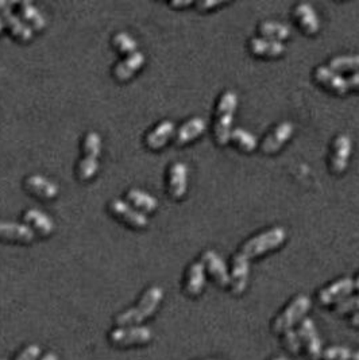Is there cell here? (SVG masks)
Masks as SVG:
<instances>
[{
	"label": "cell",
	"mask_w": 359,
	"mask_h": 360,
	"mask_svg": "<svg viewBox=\"0 0 359 360\" xmlns=\"http://www.w3.org/2000/svg\"><path fill=\"white\" fill-rule=\"evenodd\" d=\"M259 33L269 40L280 41L289 37V27L286 24L276 22V21H265L263 24H259Z\"/></svg>",
	"instance_id": "4316f807"
},
{
	"label": "cell",
	"mask_w": 359,
	"mask_h": 360,
	"mask_svg": "<svg viewBox=\"0 0 359 360\" xmlns=\"http://www.w3.org/2000/svg\"><path fill=\"white\" fill-rule=\"evenodd\" d=\"M359 311V294L354 297H347L343 298L342 301L338 302V305L335 307V313L339 316L347 314V313Z\"/></svg>",
	"instance_id": "e575fe53"
},
{
	"label": "cell",
	"mask_w": 359,
	"mask_h": 360,
	"mask_svg": "<svg viewBox=\"0 0 359 360\" xmlns=\"http://www.w3.org/2000/svg\"><path fill=\"white\" fill-rule=\"evenodd\" d=\"M330 69H333L335 72L359 71V54L335 57L330 61Z\"/></svg>",
	"instance_id": "4dcf8cb0"
},
{
	"label": "cell",
	"mask_w": 359,
	"mask_h": 360,
	"mask_svg": "<svg viewBox=\"0 0 359 360\" xmlns=\"http://www.w3.org/2000/svg\"><path fill=\"white\" fill-rule=\"evenodd\" d=\"M175 132V123L170 120H164L158 123L153 130L146 135L145 142L152 150H158L168 144L170 137Z\"/></svg>",
	"instance_id": "d6986e66"
},
{
	"label": "cell",
	"mask_w": 359,
	"mask_h": 360,
	"mask_svg": "<svg viewBox=\"0 0 359 360\" xmlns=\"http://www.w3.org/2000/svg\"><path fill=\"white\" fill-rule=\"evenodd\" d=\"M35 238V232L26 224L15 221H0V240L11 243H31Z\"/></svg>",
	"instance_id": "9c48e42d"
},
{
	"label": "cell",
	"mask_w": 359,
	"mask_h": 360,
	"mask_svg": "<svg viewBox=\"0 0 359 360\" xmlns=\"http://www.w3.org/2000/svg\"><path fill=\"white\" fill-rule=\"evenodd\" d=\"M282 343H283V345L286 347V350H288L290 354H293V355H299V354H300L301 341H300V337H299V335H297L295 331L288 329L286 332H283Z\"/></svg>",
	"instance_id": "836d02e7"
},
{
	"label": "cell",
	"mask_w": 359,
	"mask_h": 360,
	"mask_svg": "<svg viewBox=\"0 0 359 360\" xmlns=\"http://www.w3.org/2000/svg\"><path fill=\"white\" fill-rule=\"evenodd\" d=\"M189 4H192L191 0H175L170 3V6H173V7H184V6H189Z\"/></svg>",
	"instance_id": "f35d334b"
},
{
	"label": "cell",
	"mask_w": 359,
	"mask_h": 360,
	"mask_svg": "<svg viewBox=\"0 0 359 360\" xmlns=\"http://www.w3.org/2000/svg\"><path fill=\"white\" fill-rule=\"evenodd\" d=\"M164 298V290L159 286L146 289L141 300L134 308H130L125 312L119 313L115 317V324L119 327H132L141 324L150 316H153Z\"/></svg>",
	"instance_id": "6da1fadb"
},
{
	"label": "cell",
	"mask_w": 359,
	"mask_h": 360,
	"mask_svg": "<svg viewBox=\"0 0 359 360\" xmlns=\"http://www.w3.org/2000/svg\"><path fill=\"white\" fill-rule=\"evenodd\" d=\"M350 324H351L353 327H356V328H359V311L353 314V317H351V320H350Z\"/></svg>",
	"instance_id": "ab89813d"
},
{
	"label": "cell",
	"mask_w": 359,
	"mask_h": 360,
	"mask_svg": "<svg viewBox=\"0 0 359 360\" xmlns=\"http://www.w3.org/2000/svg\"><path fill=\"white\" fill-rule=\"evenodd\" d=\"M222 1L220 0H200V1H198V8H200V10H208V8H211V7H215V6H218V4H220Z\"/></svg>",
	"instance_id": "8d00e7d4"
},
{
	"label": "cell",
	"mask_w": 359,
	"mask_h": 360,
	"mask_svg": "<svg viewBox=\"0 0 359 360\" xmlns=\"http://www.w3.org/2000/svg\"><path fill=\"white\" fill-rule=\"evenodd\" d=\"M0 360H4V359H0Z\"/></svg>",
	"instance_id": "f6af8a7d"
},
{
	"label": "cell",
	"mask_w": 359,
	"mask_h": 360,
	"mask_svg": "<svg viewBox=\"0 0 359 360\" xmlns=\"http://www.w3.org/2000/svg\"><path fill=\"white\" fill-rule=\"evenodd\" d=\"M153 338V332L148 327H123L112 329L108 340L114 347L130 348L134 345H145Z\"/></svg>",
	"instance_id": "277c9868"
},
{
	"label": "cell",
	"mask_w": 359,
	"mask_h": 360,
	"mask_svg": "<svg viewBox=\"0 0 359 360\" xmlns=\"http://www.w3.org/2000/svg\"><path fill=\"white\" fill-rule=\"evenodd\" d=\"M4 27H6V24H4V21H3V18L0 17V34H1V31L4 30Z\"/></svg>",
	"instance_id": "b9f144b4"
},
{
	"label": "cell",
	"mask_w": 359,
	"mask_h": 360,
	"mask_svg": "<svg viewBox=\"0 0 359 360\" xmlns=\"http://www.w3.org/2000/svg\"><path fill=\"white\" fill-rule=\"evenodd\" d=\"M188 188V166L182 162H176L169 169L168 189L173 198L184 197Z\"/></svg>",
	"instance_id": "9a60e30c"
},
{
	"label": "cell",
	"mask_w": 359,
	"mask_h": 360,
	"mask_svg": "<svg viewBox=\"0 0 359 360\" xmlns=\"http://www.w3.org/2000/svg\"><path fill=\"white\" fill-rule=\"evenodd\" d=\"M112 46L116 49L119 53L128 55V54H132L137 51L138 42L128 33L121 31L112 37Z\"/></svg>",
	"instance_id": "f1b7e54d"
},
{
	"label": "cell",
	"mask_w": 359,
	"mask_h": 360,
	"mask_svg": "<svg viewBox=\"0 0 359 360\" xmlns=\"http://www.w3.org/2000/svg\"><path fill=\"white\" fill-rule=\"evenodd\" d=\"M41 360H58V357H57L55 354H53V352H49V354L44 355V357H42V359Z\"/></svg>",
	"instance_id": "60d3db41"
},
{
	"label": "cell",
	"mask_w": 359,
	"mask_h": 360,
	"mask_svg": "<svg viewBox=\"0 0 359 360\" xmlns=\"http://www.w3.org/2000/svg\"><path fill=\"white\" fill-rule=\"evenodd\" d=\"M0 17L3 18L6 27L8 28V31L19 41L22 42H27L33 38V28L26 24L22 18L19 15H17L12 8L11 4L7 1L0 0Z\"/></svg>",
	"instance_id": "52a82bcc"
},
{
	"label": "cell",
	"mask_w": 359,
	"mask_h": 360,
	"mask_svg": "<svg viewBox=\"0 0 359 360\" xmlns=\"http://www.w3.org/2000/svg\"><path fill=\"white\" fill-rule=\"evenodd\" d=\"M145 64V55L142 51H135L126 55L122 61H119L114 69L112 74L118 81H128L135 73L138 72Z\"/></svg>",
	"instance_id": "7c38bea8"
},
{
	"label": "cell",
	"mask_w": 359,
	"mask_h": 360,
	"mask_svg": "<svg viewBox=\"0 0 359 360\" xmlns=\"http://www.w3.org/2000/svg\"><path fill=\"white\" fill-rule=\"evenodd\" d=\"M19 11H21V18L26 24H28L33 31H41L46 27V19L44 14L30 1H21L18 3Z\"/></svg>",
	"instance_id": "7402d4cb"
},
{
	"label": "cell",
	"mask_w": 359,
	"mask_h": 360,
	"mask_svg": "<svg viewBox=\"0 0 359 360\" xmlns=\"http://www.w3.org/2000/svg\"><path fill=\"white\" fill-rule=\"evenodd\" d=\"M205 130V121L202 118H192L185 121L176 132V144H185L200 137Z\"/></svg>",
	"instance_id": "603a6c76"
},
{
	"label": "cell",
	"mask_w": 359,
	"mask_h": 360,
	"mask_svg": "<svg viewBox=\"0 0 359 360\" xmlns=\"http://www.w3.org/2000/svg\"><path fill=\"white\" fill-rule=\"evenodd\" d=\"M354 288L358 289L359 290V277L356 280V281H354Z\"/></svg>",
	"instance_id": "7bdbcfd3"
},
{
	"label": "cell",
	"mask_w": 359,
	"mask_h": 360,
	"mask_svg": "<svg viewBox=\"0 0 359 360\" xmlns=\"http://www.w3.org/2000/svg\"><path fill=\"white\" fill-rule=\"evenodd\" d=\"M354 289V281L351 278H342L333 285L320 290L319 293V302L323 307L331 305L333 302L342 301L344 297H347Z\"/></svg>",
	"instance_id": "30bf717a"
},
{
	"label": "cell",
	"mask_w": 359,
	"mask_h": 360,
	"mask_svg": "<svg viewBox=\"0 0 359 360\" xmlns=\"http://www.w3.org/2000/svg\"><path fill=\"white\" fill-rule=\"evenodd\" d=\"M99 170V158L84 155L77 165V177L81 181H88L95 177Z\"/></svg>",
	"instance_id": "83f0119b"
},
{
	"label": "cell",
	"mask_w": 359,
	"mask_h": 360,
	"mask_svg": "<svg viewBox=\"0 0 359 360\" xmlns=\"http://www.w3.org/2000/svg\"><path fill=\"white\" fill-rule=\"evenodd\" d=\"M41 355V348L37 344H28L15 360H37Z\"/></svg>",
	"instance_id": "d590c367"
},
{
	"label": "cell",
	"mask_w": 359,
	"mask_h": 360,
	"mask_svg": "<svg viewBox=\"0 0 359 360\" xmlns=\"http://www.w3.org/2000/svg\"><path fill=\"white\" fill-rule=\"evenodd\" d=\"M310 308V300L307 295H299L296 297L283 312L274 320L273 323V331L276 334H283L288 329H290L299 320L303 318V316Z\"/></svg>",
	"instance_id": "5b68a950"
},
{
	"label": "cell",
	"mask_w": 359,
	"mask_h": 360,
	"mask_svg": "<svg viewBox=\"0 0 359 360\" xmlns=\"http://www.w3.org/2000/svg\"><path fill=\"white\" fill-rule=\"evenodd\" d=\"M299 337L300 341L304 344L308 357L310 360H319L323 357V348H322V340L316 331V325L313 320L303 318L299 327Z\"/></svg>",
	"instance_id": "ba28073f"
},
{
	"label": "cell",
	"mask_w": 359,
	"mask_h": 360,
	"mask_svg": "<svg viewBox=\"0 0 359 360\" xmlns=\"http://www.w3.org/2000/svg\"><path fill=\"white\" fill-rule=\"evenodd\" d=\"M346 80H347L349 89H350V88H356V89H359V72L351 74V76H350L349 78H346Z\"/></svg>",
	"instance_id": "74e56055"
},
{
	"label": "cell",
	"mask_w": 359,
	"mask_h": 360,
	"mask_svg": "<svg viewBox=\"0 0 359 360\" xmlns=\"http://www.w3.org/2000/svg\"><path fill=\"white\" fill-rule=\"evenodd\" d=\"M230 138L245 151H253L258 144L256 137L243 128L232 130Z\"/></svg>",
	"instance_id": "d6a6232c"
},
{
	"label": "cell",
	"mask_w": 359,
	"mask_h": 360,
	"mask_svg": "<svg viewBox=\"0 0 359 360\" xmlns=\"http://www.w3.org/2000/svg\"><path fill=\"white\" fill-rule=\"evenodd\" d=\"M295 15L299 19L301 27L309 34H315L319 31V17L310 4L300 3L295 10Z\"/></svg>",
	"instance_id": "cb8c5ba5"
},
{
	"label": "cell",
	"mask_w": 359,
	"mask_h": 360,
	"mask_svg": "<svg viewBox=\"0 0 359 360\" xmlns=\"http://www.w3.org/2000/svg\"><path fill=\"white\" fill-rule=\"evenodd\" d=\"M82 153L87 157L99 158V155L102 153V137L98 132L89 131L84 137V139H82Z\"/></svg>",
	"instance_id": "f546056e"
},
{
	"label": "cell",
	"mask_w": 359,
	"mask_h": 360,
	"mask_svg": "<svg viewBox=\"0 0 359 360\" xmlns=\"http://www.w3.org/2000/svg\"><path fill=\"white\" fill-rule=\"evenodd\" d=\"M25 188L27 192L33 193L34 196L44 200H51L58 194V187L40 174L28 175L25 180Z\"/></svg>",
	"instance_id": "4fadbf2b"
},
{
	"label": "cell",
	"mask_w": 359,
	"mask_h": 360,
	"mask_svg": "<svg viewBox=\"0 0 359 360\" xmlns=\"http://www.w3.org/2000/svg\"><path fill=\"white\" fill-rule=\"evenodd\" d=\"M204 264L195 262L191 264L185 278V293L191 297H198L203 291L205 284Z\"/></svg>",
	"instance_id": "ffe728a7"
},
{
	"label": "cell",
	"mask_w": 359,
	"mask_h": 360,
	"mask_svg": "<svg viewBox=\"0 0 359 360\" xmlns=\"http://www.w3.org/2000/svg\"><path fill=\"white\" fill-rule=\"evenodd\" d=\"M128 203H131L135 209H141L142 212H154L158 207V201L157 198L153 197L150 193L145 192V191H141V189H137V188H132L128 192Z\"/></svg>",
	"instance_id": "484cf974"
},
{
	"label": "cell",
	"mask_w": 359,
	"mask_h": 360,
	"mask_svg": "<svg viewBox=\"0 0 359 360\" xmlns=\"http://www.w3.org/2000/svg\"><path fill=\"white\" fill-rule=\"evenodd\" d=\"M274 360H286L285 358H276Z\"/></svg>",
	"instance_id": "ee69618b"
},
{
	"label": "cell",
	"mask_w": 359,
	"mask_h": 360,
	"mask_svg": "<svg viewBox=\"0 0 359 360\" xmlns=\"http://www.w3.org/2000/svg\"><path fill=\"white\" fill-rule=\"evenodd\" d=\"M350 154H351L350 137L344 134L336 137L333 141V157H331V168L335 173H340L347 168Z\"/></svg>",
	"instance_id": "2e32d148"
},
{
	"label": "cell",
	"mask_w": 359,
	"mask_h": 360,
	"mask_svg": "<svg viewBox=\"0 0 359 360\" xmlns=\"http://www.w3.org/2000/svg\"><path fill=\"white\" fill-rule=\"evenodd\" d=\"M24 220L26 225L42 237H49L54 231V221L40 209H27L24 214Z\"/></svg>",
	"instance_id": "e0dca14e"
},
{
	"label": "cell",
	"mask_w": 359,
	"mask_h": 360,
	"mask_svg": "<svg viewBox=\"0 0 359 360\" xmlns=\"http://www.w3.org/2000/svg\"><path fill=\"white\" fill-rule=\"evenodd\" d=\"M292 132H293V124L290 121H282L274 128V131L263 141L262 150L268 154L276 153L282 144L289 139Z\"/></svg>",
	"instance_id": "44dd1931"
},
{
	"label": "cell",
	"mask_w": 359,
	"mask_h": 360,
	"mask_svg": "<svg viewBox=\"0 0 359 360\" xmlns=\"http://www.w3.org/2000/svg\"><path fill=\"white\" fill-rule=\"evenodd\" d=\"M326 360H359V351H351L343 345H333L323 351Z\"/></svg>",
	"instance_id": "1f68e13d"
},
{
	"label": "cell",
	"mask_w": 359,
	"mask_h": 360,
	"mask_svg": "<svg viewBox=\"0 0 359 360\" xmlns=\"http://www.w3.org/2000/svg\"><path fill=\"white\" fill-rule=\"evenodd\" d=\"M250 50L256 55L279 57L285 51V46L280 41L269 38H253L250 41Z\"/></svg>",
	"instance_id": "d4e9b609"
},
{
	"label": "cell",
	"mask_w": 359,
	"mask_h": 360,
	"mask_svg": "<svg viewBox=\"0 0 359 360\" xmlns=\"http://www.w3.org/2000/svg\"><path fill=\"white\" fill-rule=\"evenodd\" d=\"M285 238H286L285 230H282L280 227H276L273 230L262 232L254 238L247 240L243 244L240 254L243 257H246L247 259L254 258V257L262 255V254H265L270 250H274L276 247H279L280 244L283 243Z\"/></svg>",
	"instance_id": "3957f363"
},
{
	"label": "cell",
	"mask_w": 359,
	"mask_h": 360,
	"mask_svg": "<svg viewBox=\"0 0 359 360\" xmlns=\"http://www.w3.org/2000/svg\"><path fill=\"white\" fill-rule=\"evenodd\" d=\"M108 208L114 216L122 220L132 228H145L149 224V218L143 212L135 209L132 205H130V203L121 198L111 200Z\"/></svg>",
	"instance_id": "8992f818"
},
{
	"label": "cell",
	"mask_w": 359,
	"mask_h": 360,
	"mask_svg": "<svg viewBox=\"0 0 359 360\" xmlns=\"http://www.w3.org/2000/svg\"><path fill=\"white\" fill-rule=\"evenodd\" d=\"M316 80L323 84L324 87H327L329 89L333 91L335 94L343 95L349 91V85H347V80L343 78L338 72H335L333 69L327 68V67H319L315 72Z\"/></svg>",
	"instance_id": "ac0fdd59"
},
{
	"label": "cell",
	"mask_w": 359,
	"mask_h": 360,
	"mask_svg": "<svg viewBox=\"0 0 359 360\" xmlns=\"http://www.w3.org/2000/svg\"><path fill=\"white\" fill-rule=\"evenodd\" d=\"M249 281V259L240 252L234 257L232 273L230 277L231 291L235 295H239L245 291Z\"/></svg>",
	"instance_id": "8fae6325"
},
{
	"label": "cell",
	"mask_w": 359,
	"mask_h": 360,
	"mask_svg": "<svg viewBox=\"0 0 359 360\" xmlns=\"http://www.w3.org/2000/svg\"><path fill=\"white\" fill-rule=\"evenodd\" d=\"M203 264L208 268L209 274L213 277L216 284L222 288L230 285V275L223 259L215 251H205L203 254Z\"/></svg>",
	"instance_id": "5bb4252c"
},
{
	"label": "cell",
	"mask_w": 359,
	"mask_h": 360,
	"mask_svg": "<svg viewBox=\"0 0 359 360\" xmlns=\"http://www.w3.org/2000/svg\"><path fill=\"white\" fill-rule=\"evenodd\" d=\"M236 103H238V96L232 91L225 92L220 97L216 110V120L213 126L215 139L219 144H226L230 141L231 131H232L231 126H232V118L236 108Z\"/></svg>",
	"instance_id": "7a4b0ae2"
}]
</instances>
